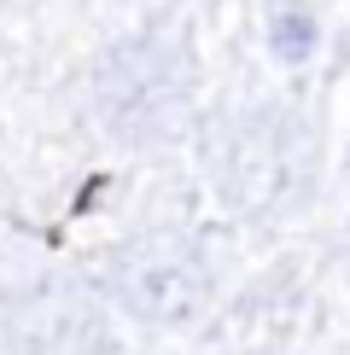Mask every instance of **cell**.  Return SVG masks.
Here are the masks:
<instances>
[{
	"mask_svg": "<svg viewBox=\"0 0 350 355\" xmlns=\"http://www.w3.org/2000/svg\"><path fill=\"white\" fill-rule=\"evenodd\" d=\"M321 169V146L298 111L286 105H245L216 116L204 135V175L216 198L240 216H286L310 198Z\"/></svg>",
	"mask_w": 350,
	"mask_h": 355,
	"instance_id": "obj_1",
	"label": "cell"
},
{
	"mask_svg": "<svg viewBox=\"0 0 350 355\" xmlns=\"http://www.w3.org/2000/svg\"><path fill=\"white\" fill-rule=\"evenodd\" d=\"M88 105H94V123L117 146H128V152L169 146L181 135V123H187V105H193L187 53L169 47V41H158V35L111 41L94 58Z\"/></svg>",
	"mask_w": 350,
	"mask_h": 355,
	"instance_id": "obj_2",
	"label": "cell"
},
{
	"mask_svg": "<svg viewBox=\"0 0 350 355\" xmlns=\"http://www.w3.org/2000/svg\"><path fill=\"white\" fill-rule=\"evenodd\" d=\"M106 291L128 320L158 332H181L210 309V262H204L199 239L175 227H152L140 239L117 245V257L106 262Z\"/></svg>",
	"mask_w": 350,
	"mask_h": 355,
	"instance_id": "obj_3",
	"label": "cell"
},
{
	"mask_svg": "<svg viewBox=\"0 0 350 355\" xmlns=\"http://www.w3.org/2000/svg\"><path fill=\"white\" fill-rule=\"evenodd\" d=\"M12 355H111L106 309L70 279H41L18 291L0 315Z\"/></svg>",
	"mask_w": 350,
	"mask_h": 355,
	"instance_id": "obj_4",
	"label": "cell"
},
{
	"mask_svg": "<svg viewBox=\"0 0 350 355\" xmlns=\"http://www.w3.org/2000/svg\"><path fill=\"white\" fill-rule=\"evenodd\" d=\"M315 41H321L315 12H303V6H281V12H269V47H274V58H281V64H310Z\"/></svg>",
	"mask_w": 350,
	"mask_h": 355,
	"instance_id": "obj_5",
	"label": "cell"
},
{
	"mask_svg": "<svg viewBox=\"0 0 350 355\" xmlns=\"http://www.w3.org/2000/svg\"><path fill=\"white\" fill-rule=\"evenodd\" d=\"M344 233H350V221H344Z\"/></svg>",
	"mask_w": 350,
	"mask_h": 355,
	"instance_id": "obj_6",
	"label": "cell"
}]
</instances>
